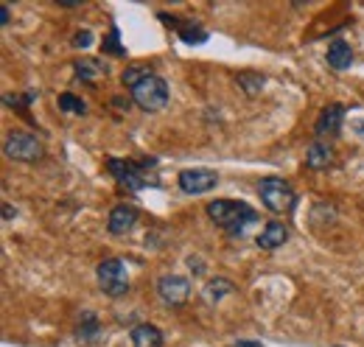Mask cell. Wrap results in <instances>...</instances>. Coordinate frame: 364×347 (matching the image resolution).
Returning <instances> with one entry per match:
<instances>
[{
    "instance_id": "cell-18",
    "label": "cell",
    "mask_w": 364,
    "mask_h": 347,
    "mask_svg": "<svg viewBox=\"0 0 364 347\" xmlns=\"http://www.w3.org/2000/svg\"><path fill=\"white\" fill-rule=\"evenodd\" d=\"M177 31H180L182 43H188V45H202L205 40H208V31L199 28L196 23H180Z\"/></svg>"
},
{
    "instance_id": "cell-11",
    "label": "cell",
    "mask_w": 364,
    "mask_h": 347,
    "mask_svg": "<svg viewBox=\"0 0 364 347\" xmlns=\"http://www.w3.org/2000/svg\"><path fill=\"white\" fill-rule=\"evenodd\" d=\"M289 241V227L283 221H269L261 233H258V247L261 250H277Z\"/></svg>"
},
{
    "instance_id": "cell-3",
    "label": "cell",
    "mask_w": 364,
    "mask_h": 347,
    "mask_svg": "<svg viewBox=\"0 0 364 347\" xmlns=\"http://www.w3.org/2000/svg\"><path fill=\"white\" fill-rule=\"evenodd\" d=\"M154 166H157L154 157H146V160H140V163L118 160V157L107 160V171L112 174L127 191H140V188H146V185L151 182V179H149V169H154Z\"/></svg>"
},
{
    "instance_id": "cell-15",
    "label": "cell",
    "mask_w": 364,
    "mask_h": 347,
    "mask_svg": "<svg viewBox=\"0 0 364 347\" xmlns=\"http://www.w3.org/2000/svg\"><path fill=\"white\" fill-rule=\"evenodd\" d=\"M331 163H333V149H331L328 143H322V140H314V143L309 146L306 166L314 169V171H322V169H328Z\"/></svg>"
},
{
    "instance_id": "cell-1",
    "label": "cell",
    "mask_w": 364,
    "mask_h": 347,
    "mask_svg": "<svg viewBox=\"0 0 364 347\" xmlns=\"http://www.w3.org/2000/svg\"><path fill=\"white\" fill-rule=\"evenodd\" d=\"M208 216H210L213 224H219L228 235H232V238H241L247 233V227L258 221V213L247 202H235V199L208 202Z\"/></svg>"
},
{
    "instance_id": "cell-19",
    "label": "cell",
    "mask_w": 364,
    "mask_h": 347,
    "mask_svg": "<svg viewBox=\"0 0 364 347\" xmlns=\"http://www.w3.org/2000/svg\"><path fill=\"white\" fill-rule=\"evenodd\" d=\"M238 85L241 90L247 92V95H258L264 85H267V79L261 76V73H250V70H244V73H238Z\"/></svg>"
},
{
    "instance_id": "cell-2",
    "label": "cell",
    "mask_w": 364,
    "mask_h": 347,
    "mask_svg": "<svg viewBox=\"0 0 364 347\" xmlns=\"http://www.w3.org/2000/svg\"><path fill=\"white\" fill-rule=\"evenodd\" d=\"M258 196H261L264 208L277 213V216H280V213H291V210L297 208V193H294V188H291L286 179H280V176H267V179H261Z\"/></svg>"
},
{
    "instance_id": "cell-10",
    "label": "cell",
    "mask_w": 364,
    "mask_h": 347,
    "mask_svg": "<svg viewBox=\"0 0 364 347\" xmlns=\"http://www.w3.org/2000/svg\"><path fill=\"white\" fill-rule=\"evenodd\" d=\"M342 124H345V107L342 104H328V107H322V112H319L317 118V134H339L342 129Z\"/></svg>"
},
{
    "instance_id": "cell-28",
    "label": "cell",
    "mask_w": 364,
    "mask_h": 347,
    "mask_svg": "<svg viewBox=\"0 0 364 347\" xmlns=\"http://www.w3.org/2000/svg\"><path fill=\"white\" fill-rule=\"evenodd\" d=\"M232 347H264V345H258V342H235Z\"/></svg>"
},
{
    "instance_id": "cell-24",
    "label": "cell",
    "mask_w": 364,
    "mask_h": 347,
    "mask_svg": "<svg viewBox=\"0 0 364 347\" xmlns=\"http://www.w3.org/2000/svg\"><path fill=\"white\" fill-rule=\"evenodd\" d=\"M90 45H92V31H87V28L73 37V48H90Z\"/></svg>"
},
{
    "instance_id": "cell-8",
    "label": "cell",
    "mask_w": 364,
    "mask_h": 347,
    "mask_svg": "<svg viewBox=\"0 0 364 347\" xmlns=\"http://www.w3.org/2000/svg\"><path fill=\"white\" fill-rule=\"evenodd\" d=\"M157 294L166 305H185L188 297H191V283L188 277H180V274H163L157 280Z\"/></svg>"
},
{
    "instance_id": "cell-12",
    "label": "cell",
    "mask_w": 364,
    "mask_h": 347,
    "mask_svg": "<svg viewBox=\"0 0 364 347\" xmlns=\"http://www.w3.org/2000/svg\"><path fill=\"white\" fill-rule=\"evenodd\" d=\"M76 339L82 345H95L101 342V322L92 311H82V319H79V328H76Z\"/></svg>"
},
{
    "instance_id": "cell-20",
    "label": "cell",
    "mask_w": 364,
    "mask_h": 347,
    "mask_svg": "<svg viewBox=\"0 0 364 347\" xmlns=\"http://www.w3.org/2000/svg\"><path fill=\"white\" fill-rule=\"evenodd\" d=\"M59 110L68 112V115H85L87 112V104L82 98H76L73 92H62L59 95Z\"/></svg>"
},
{
    "instance_id": "cell-9",
    "label": "cell",
    "mask_w": 364,
    "mask_h": 347,
    "mask_svg": "<svg viewBox=\"0 0 364 347\" xmlns=\"http://www.w3.org/2000/svg\"><path fill=\"white\" fill-rule=\"evenodd\" d=\"M137 208L135 205H118V208H112L109 210V218H107V230L112 233V235H127V233H132V227L137 224Z\"/></svg>"
},
{
    "instance_id": "cell-21",
    "label": "cell",
    "mask_w": 364,
    "mask_h": 347,
    "mask_svg": "<svg viewBox=\"0 0 364 347\" xmlns=\"http://www.w3.org/2000/svg\"><path fill=\"white\" fill-rule=\"evenodd\" d=\"M146 76H151V68H146V65H132V68H127V70H124L121 82H124V85L132 90V87L140 85Z\"/></svg>"
},
{
    "instance_id": "cell-23",
    "label": "cell",
    "mask_w": 364,
    "mask_h": 347,
    "mask_svg": "<svg viewBox=\"0 0 364 347\" xmlns=\"http://www.w3.org/2000/svg\"><path fill=\"white\" fill-rule=\"evenodd\" d=\"M37 98V92L31 90V92H26V95H3V104L6 107H26V104H31Z\"/></svg>"
},
{
    "instance_id": "cell-27",
    "label": "cell",
    "mask_w": 364,
    "mask_h": 347,
    "mask_svg": "<svg viewBox=\"0 0 364 347\" xmlns=\"http://www.w3.org/2000/svg\"><path fill=\"white\" fill-rule=\"evenodd\" d=\"M350 129H353V132H359V134H362V137H364V121H350Z\"/></svg>"
},
{
    "instance_id": "cell-7",
    "label": "cell",
    "mask_w": 364,
    "mask_h": 347,
    "mask_svg": "<svg viewBox=\"0 0 364 347\" xmlns=\"http://www.w3.org/2000/svg\"><path fill=\"white\" fill-rule=\"evenodd\" d=\"M177 182H180L182 193L202 196V193H208V191H213L219 185V174L210 171V169H185Z\"/></svg>"
},
{
    "instance_id": "cell-26",
    "label": "cell",
    "mask_w": 364,
    "mask_h": 347,
    "mask_svg": "<svg viewBox=\"0 0 364 347\" xmlns=\"http://www.w3.org/2000/svg\"><path fill=\"white\" fill-rule=\"evenodd\" d=\"M0 26H9V9L0 6Z\"/></svg>"
},
{
    "instance_id": "cell-13",
    "label": "cell",
    "mask_w": 364,
    "mask_h": 347,
    "mask_svg": "<svg viewBox=\"0 0 364 347\" xmlns=\"http://www.w3.org/2000/svg\"><path fill=\"white\" fill-rule=\"evenodd\" d=\"M232 292H235V283H232V280H228V277H213V280L205 283L202 297H205L208 305H216V303H222L225 297H230Z\"/></svg>"
},
{
    "instance_id": "cell-25",
    "label": "cell",
    "mask_w": 364,
    "mask_h": 347,
    "mask_svg": "<svg viewBox=\"0 0 364 347\" xmlns=\"http://www.w3.org/2000/svg\"><path fill=\"white\" fill-rule=\"evenodd\" d=\"M188 266H191L196 274H202V272H205V263H202L199 258H188Z\"/></svg>"
},
{
    "instance_id": "cell-29",
    "label": "cell",
    "mask_w": 364,
    "mask_h": 347,
    "mask_svg": "<svg viewBox=\"0 0 364 347\" xmlns=\"http://www.w3.org/2000/svg\"><path fill=\"white\" fill-rule=\"evenodd\" d=\"M56 3H59V6H68V9H70V6H79L76 0H56Z\"/></svg>"
},
{
    "instance_id": "cell-5",
    "label": "cell",
    "mask_w": 364,
    "mask_h": 347,
    "mask_svg": "<svg viewBox=\"0 0 364 347\" xmlns=\"http://www.w3.org/2000/svg\"><path fill=\"white\" fill-rule=\"evenodd\" d=\"M98 274V286L107 297H124L129 292V280H127V260L121 258H107L98 263L95 269Z\"/></svg>"
},
{
    "instance_id": "cell-14",
    "label": "cell",
    "mask_w": 364,
    "mask_h": 347,
    "mask_svg": "<svg viewBox=\"0 0 364 347\" xmlns=\"http://www.w3.org/2000/svg\"><path fill=\"white\" fill-rule=\"evenodd\" d=\"M328 65L333 68V70H348L350 65H353V48L348 43H342V40H336V43L328 45Z\"/></svg>"
},
{
    "instance_id": "cell-6",
    "label": "cell",
    "mask_w": 364,
    "mask_h": 347,
    "mask_svg": "<svg viewBox=\"0 0 364 347\" xmlns=\"http://www.w3.org/2000/svg\"><path fill=\"white\" fill-rule=\"evenodd\" d=\"M3 151H6L9 160H17V163H34L46 154L43 143L28 132H9L6 143H3Z\"/></svg>"
},
{
    "instance_id": "cell-16",
    "label": "cell",
    "mask_w": 364,
    "mask_h": 347,
    "mask_svg": "<svg viewBox=\"0 0 364 347\" xmlns=\"http://www.w3.org/2000/svg\"><path fill=\"white\" fill-rule=\"evenodd\" d=\"M132 345L135 347H163V333H160L157 325L143 322V325L132 328Z\"/></svg>"
},
{
    "instance_id": "cell-4",
    "label": "cell",
    "mask_w": 364,
    "mask_h": 347,
    "mask_svg": "<svg viewBox=\"0 0 364 347\" xmlns=\"http://www.w3.org/2000/svg\"><path fill=\"white\" fill-rule=\"evenodd\" d=\"M168 98H171L168 85L157 73L146 76L140 85L132 87V101H135L143 112H160V110H166L168 107Z\"/></svg>"
},
{
    "instance_id": "cell-30",
    "label": "cell",
    "mask_w": 364,
    "mask_h": 347,
    "mask_svg": "<svg viewBox=\"0 0 364 347\" xmlns=\"http://www.w3.org/2000/svg\"><path fill=\"white\" fill-rule=\"evenodd\" d=\"M11 216H14V210H11L9 205H6V208H3V218H11Z\"/></svg>"
},
{
    "instance_id": "cell-22",
    "label": "cell",
    "mask_w": 364,
    "mask_h": 347,
    "mask_svg": "<svg viewBox=\"0 0 364 347\" xmlns=\"http://www.w3.org/2000/svg\"><path fill=\"white\" fill-rule=\"evenodd\" d=\"M101 48H104V53H109V56H124V53H127V50L121 48V40H118V28L109 31V37L104 40Z\"/></svg>"
},
{
    "instance_id": "cell-17",
    "label": "cell",
    "mask_w": 364,
    "mask_h": 347,
    "mask_svg": "<svg viewBox=\"0 0 364 347\" xmlns=\"http://www.w3.org/2000/svg\"><path fill=\"white\" fill-rule=\"evenodd\" d=\"M73 68H76V76H79L82 82H95L98 76H107L104 62H101V59H92V56H87V59H79Z\"/></svg>"
}]
</instances>
